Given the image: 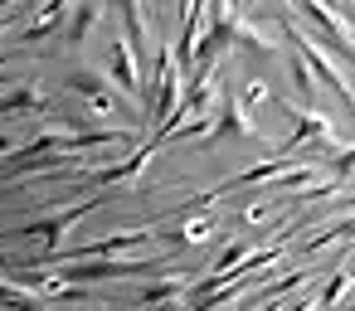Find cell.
Here are the masks:
<instances>
[{
    "mask_svg": "<svg viewBox=\"0 0 355 311\" xmlns=\"http://www.w3.org/2000/svg\"><path fill=\"white\" fill-rule=\"evenodd\" d=\"M171 258H137V263H112V258H83V263H64L54 272L49 287H88V282H112V277H137V272H161Z\"/></svg>",
    "mask_w": 355,
    "mask_h": 311,
    "instance_id": "6da1fadb",
    "label": "cell"
},
{
    "mask_svg": "<svg viewBox=\"0 0 355 311\" xmlns=\"http://www.w3.org/2000/svg\"><path fill=\"white\" fill-rule=\"evenodd\" d=\"M112 195H93V199H83V204H73V209H64V214H44V219H30V224H20L15 233H6V238H35V243H44V253H54L59 248V238H64V229H73L83 214H93L98 204H107Z\"/></svg>",
    "mask_w": 355,
    "mask_h": 311,
    "instance_id": "7a4b0ae2",
    "label": "cell"
},
{
    "mask_svg": "<svg viewBox=\"0 0 355 311\" xmlns=\"http://www.w3.org/2000/svg\"><path fill=\"white\" fill-rule=\"evenodd\" d=\"M64 83H69V88H73L78 98H88V103H93V107H98L103 117H117V98L107 93V83H103L98 73H88V69H73V73H69Z\"/></svg>",
    "mask_w": 355,
    "mask_h": 311,
    "instance_id": "3957f363",
    "label": "cell"
},
{
    "mask_svg": "<svg viewBox=\"0 0 355 311\" xmlns=\"http://www.w3.org/2000/svg\"><path fill=\"white\" fill-rule=\"evenodd\" d=\"M107 69H112V83H117L127 98H137V93H141V78H137V69H132V54H127V44H122V39L107 49Z\"/></svg>",
    "mask_w": 355,
    "mask_h": 311,
    "instance_id": "277c9868",
    "label": "cell"
},
{
    "mask_svg": "<svg viewBox=\"0 0 355 311\" xmlns=\"http://www.w3.org/2000/svg\"><path fill=\"white\" fill-rule=\"evenodd\" d=\"M10 112H35V117H44L49 103H44L35 88H10V93H0V117H10Z\"/></svg>",
    "mask_w": 355,
    "mask_h": 311,
    "instance_id": "5b68a950",
    "label": "cell"
},
{
    "mask_svg": "<svg viewBox=\"0 0 355 311\" xmlns=\"http://www.w3.org/2000/svg\"><path fill=\"white\" fill-rule=\"evenodd\" d=\"M287 39H292V35H287ZM297 49H302V59H306V64H302V69H311V73H316V78H326V83H331V88H336V93H340V98H350V88H345V78H340V73H336V69H331V64H326V59H321V54H311V49H306V44H297Z\"/></svg>",
    "mask_w": 355,
    "mask_h": 311,
    "instance_id": "8992f818",
    "label": "cell"
},
{
    "mask_svg": "<svg viewBox=\"0 0 355 311\" xmlns=\"http://www.w3.org/2000/svg\"><path fill=\"white\" fill-rule=\"evenodd\" d=\"M93 25H98V6H78L73 20H69V44H83Z\"/></svg>",
    "mask_w": 355,
    "mask_h": 311,
    "instance_id": "52a82bcc",
    "label": "cell"
},
{
    "mask_svg": "<svg viewBox=\"0 0 355 311\" xmlns=\"http://www.w3.org/2000/svg\"><path fill=\"white\" fill-rule=\"evenodd\" d=\"M175 296H180V287H175L171 277H166V282H151V287H141V292H137V301H141V306H166V301H175Z\"/></svg>",
    "mask_w": 355,
    "mask_h": 311,
    "instance_id": "ba28073f",
    "label": "cell"
},
{
    "mask_svg": "<svg viewBox=\"0 0 355 311\" xmlns=\"http://www.w3.org/2000/svg\"><path fill=\"white\" fill-rule=\"evenodd\" d=\"M321 127H326V122H321V117H311V112H302V122H297V132H292V136H287V146H282V151H277V156H287V151H297V146H302V141H306V136H316V132H321Z\"/></svg>",
    "mask_w": 355,
    "mask_h": 311,
    "instance_id": "9c48e42d",
    "label": "cell"
},
{
    "mask_svg": "<svg viewBox=\"0 0 355 311\" xmlns=\"http://www.w3.org/2000/svg\"><path fill=\"white\" fill-rule=\"evenodd\" d=\"M205 233H214V219H200V224H185V229H175V233H166L175 248H185V243H200Z\"/></svg>",
    "mask_w": 355,
    "mask_h": 311,
    "instance_id": "30bf717a",
    "label": "cell"
},
{
    "mask_svg": "<svg viewBox=\"0 0 355 311\" xmlns=\"http://www.w3.org/2000/svg\"><path fill=\"white\" fill-rule=\"evenodd\" d=\"M239 132H243V117H239V107H234V103H224V117H219V127H214L209 136H214V141H224V136H239Z\"/></svg>",
    "mask_w": 355,
    "mask_h": 311,
    "instance_id": "8fae6325",
    "label": "cell"
},
{
    "mask_svg": "<svg viewBox=\"0 0 355 311\" xmlns=\"http://www.w3.org/2000/svg\"><path fill=\"white\" fill-rule=\"evenodd\" d=\"M340 292H345V272H336V277H331V287H321V296H316V306H326V301H336Z\"/></svg>",
    "mask_w": 355,
    "mask_h": 311,
    "instance_id": "7c38bea8",
    "label": "cell"
},
{
    "mask_svg": "<svg viewBox=\"0 0 355 311\" xmlns=\"http://www.w3.org/2000/svg\"><path fill=\"white\" fill-rule=\"evenodd\" d=\"M292 83H297V93H302V98L311 93V78H306V69H302V59H292Z\"/></svg>",
    "mask_w": 355,
    "mask_h": 311,
    "instance_id": "4fadbf2b",
    "label": "cell"
},
{
    "mask_svg": "<svg viewBox=\"0 0 355 311\" xmlns=\"http://www.w3.org/2000/svg\"><path fill=\"white\" fill-rule=\"evenodd\" d=\"M6 151H15V141H10V136H0V156H6Z\"/></svg>",
    "mask_w": 355,
    "mask_h": 311,
    "instance_id": "5bb4252c",
    "label": "cell"
},
{
    "mask_svg": "<svg viewBox=\"0 0 355 311\" xmlns=\"http://www.w3.org/2000/svg\"><path fill=\"white\" fill-rule=\"evenodd\" d=\"M146 311H175V306H171V301H166V306H146Z\"/></svg>",
    "mask_w": 355,
    "mask_h": 311,
    "instance_id": "9a60e30c",
    "label": "cell"
},
{
    "mask_svg": "<svg viewBox=\"0 0 355 311\" xmlns=\"http://www.w3.org/2000/svg\"><path fill=\"white\" fill-rule=\"evenodd\" d=\"M0 243H10V238H6V233H0Z\"/></svg>",
    "mask_w": 355,
    "mask_h": 311,
    "instance_id": "2e32d148",
    "label": "cell"
}]
</instances>
